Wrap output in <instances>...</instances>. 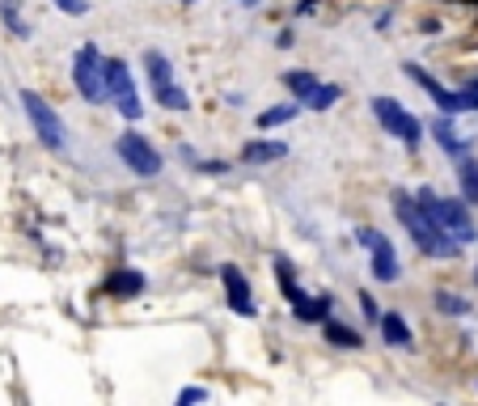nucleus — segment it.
<instances>
[{
    "label": "nucleus",
    "instance_id": "f257e3e1",
    "mask_svg": "<svg viewBox=\"0 0 478 406\" xmlns=\"http://www.w3.org/2000/svg\"><path fill=\"white\" fill-rule=\"evenodd\" d=\"M394 216H398V225L411 233V241L420 246V254L428 258H458L461 246L449 237L444 229H436V220L420 208V199L411 191H394Z\"/></svg>",
    "mask_w": 478,
    "mask_h": 406
},
{
    "label": "nucleus",
    "instance_id": "f03ea898",
    "mask_svg": "<svg viewBox=\"0 0 478 406\" xmlns=\"http://www.w3.org/2000/svg\"><path fill=\"white\" fill-rule=\"evenodd\" d=\"M415 199H420L423 212L436 220V229H444L458 246L478 241V225H474V216H470V203H466V199H444V195H436L432 187H420Z\"/></svg>",
    "mask_w": 478,
    "mask_h": 406
},
{
    "label": "nucleus",
    "instance_id": "7ed1b4c3",
    "mask_svg": "<svg viewBox=\"0 0 478 406\" xmlns=\"http://www.w3.org/2000/svg\"><path fill=\"white\" fill-rule=\"evenodd\" d=\"M102 89H106V102L127 123H135V119L144 115V102H140V89H135V77H132V68H127V59L102 56Z\"/></svg>",
    "mask_w": 478,
    "mask_h": 406
},
{
    "label": "nucleus",
    "instance_id": "20e7f679",
    "mask_svg": "<svg viewBox=\"0 0 478 406\" xmlns=\"http://www.w3.org/2000/svg\"><path fill=\"white\" fill-rule=\"evenodd\" d=\"M21 111H26V119H30V127H35L42 149H51V153H64L68 149V127H64L59 111L47 97H39L35 89H21Z\"/></svg>",
    "mask_w": 478,
    "mask_h": 406
},
{
    "label": "nucleus",
    "instance_id": "39448f33",
    "mask_svg": "<svg viewBox=\"0 0 478 406\" xmlns=\"http://www.w3.org/2000/svg\"><path fill=\"white\" fill-rule=\"evenodd\" d=\"M406 77L436 102L440 115H466V111H478V77L470 80V85H461V89H444L432 73H423L420 64H406Z\"/></svg>",
    "mask_w": 478,
    "mask_h": 406
},
{
    "label": "nucleus",
    "instance_id": "423d86ee",
    "mask_svg": "<svg viewBox=\"0 0 478 406\" xmlns=\"http://www.w3.org/2000/svg\"><path fill=\"white\" fill-rule=\"evenodd\" d=\"M373 115H377V123H382L385 135H394V140H402L406 149H420L423 140V123L406 106H402L398 97H373Z\"/></svg>",
    "mask_w": 478,
    "mask_h": 406
},
{
    "label": "nucleus",
    "instance_id": "0eeeda50",
    "mask_svg": "<svg viewBox=\"0 0 478 406\" xmlns=\"http://www.w3.org/2000/svg\"><path fill=\"white\" fill-rule=\"evenodd\" d=\"M144 73H149L153 97L166 111H191V97H187V89L173 80V64L161 56V51H144Z\"/></svg>",
    "mask_w": 478,
    "mask_h": 406
},
{
    "label": "nucleus",
    "instance_id": "6e6552de",
    "mask_svg": "<svg viewBox=\"0 0 478 406\" xmlns=\"http://www.w3.org/2000/svg\"><path fill=\"white\" fill-rule=\"evenodd\" d=\"M356 241L368 250V267H373V275H377V284H398L402 263H398L394 241H389L385 233H377V229H360L356 233Z\"/></svg>",
    "mask_w": 478,
    "mask_h": 406
},
{
    "label": "nucleus",
    "instance_id": "1a4fd4ad",
    "mask_svg": "<svg viewBox=\"0 0 478 406\" xmlns=\"http://www.w3.org/2000/svg\"><path fill=\"white\" fill-rule=\"evenodd\" d=\"M115 153H119V161H123L135 178H157V174H161V165H166L161 153H157V149L140 132H123V135H119Z\"/></svg>",
    "mask_w": 478,
    "mask_h": 406
},
{
    "label": "nucleus",
    "instance_id": "9d476101",
    "mask_svg": "<svg viewBox=\"0 0 478 406\" xmlns=\"http://www.w3.org/2000/svg\"><path fill=\"white\" fill-rule=\"evenodd\" d=\"M73 85H77V94L85 102H94V106L106 102V89H102V51H97L94 42H85L73 56Z\"/></svg>",
    "mask_w": 478,
    "mask_h": 406
},
{
    "label": "nucleus",
    "instance_id": "9b49d317",
    "mask_svg": "<svg viewBox=\"0 0 478 406\" xmlns=\"http://www.w3.org/2000/svg\"><path fill=\"white\" fill-rule=\"evenodd\" d=\"M284 301L292 305V318H297V322H326V318H330V305H335L326 292H313V296H309V292H301L297 284L284 288Z\"/></svg>",
    "mask_w": 478,
    "mask_h": 406
},
{
    "label": "nucleus",
    "instance_id": "f8f14e48",
    "mask_svg": "<svg viewBox=\"0 0 478 406\" xmlns=\"http://www.w3.org/2000/svg\"><path fill=\"white\" fill-rule=\"evenodd\" d=\"M220 280H225V296H229V310L242 313V318H254V292H250V280L242 275V271L233 267V263H225L220 267Z\"/></svg>",
    "mask_w": 478,
    "mask_h": 406
},
{
    "label": "nucleus",
    "instance_id": "ddd939ff",
    "mask_svg": "<svg viewBox=\"0 0 478 406\" xmlns=\"http://www.w3.org/2000/svg\"><path fill=\"white\" fill-rule=\"evenodd\" d=\"M428 132H432V140L440 144V153H444V157H453V161H458V157L470 153V140H466V135L453 127V115L432 119V127H428Z\"/></svg>",
    "mask_w": 478,
    "mask_h": 406
},
{
    "label": "nucleus",
    "instance_id": "4468645a",
    "mask_svg": "<svg viewBox=\"0 0 478 406\" xmlns=\"http://www.w3.org/2000/svg\"><path fill=\"white\" fill-rule=\"evenodd\" d=\"M284 153H288L284 140H250V144H242V165H271Z\"/></svg>",
    "mask_w": 478,
    "mask_h": 406
},
{
    "label": "nucleus",
    "instance_id": "2eb2a0df",
    "mask_svg": "<svg viewBox=\"0 0 478 406\" xmlns=\"http://www.w3.org/2000/svg\"><path fill=\"white\" fill-rule=\"evenodd\" d=\"M106 292H111V296H140V292H144V275L135 267H119L106 275Z\"/></svg>",
    "mask_w": 478,
    "mask_h": 406
},
{
    "label": "nucleus",
    "instance_id": "dca6fc26",
    "mask_svg": "<svg viewBox=\"0 0 478 406\" xmlns=\"http://www.w3.org/2000/svg\"><path fill=\"white\" fill-rule=\"evenodd\" d=\"M377 322H382V339L389 348H411V343H415V334H411V326H406L402 313H382Z\"/></svg>",
    "mask_w": 478,
    "mask_h": 406
},
{
    "label": "nucleus",
    "instance_id": "f3484780",
    "mask_svg": "<svg viewBox=\"0 0 478 406\" xmlns=\"http://www.w3.org/2000/svg\"><path fill=\"white\" fill-rule=\"evenodd\" d=\"M0 21L13 39H30V21L21 13V0H0Z\"/></svg>",
    "mask_w": 478,
    "mask_h": 406
},
{
    "label": "nucleus",
    "instance_id": "a211bd4d",
    "mask_svg": "<svg viewBox=\"0 0 478 406\" xmlns=\"http://www.w3.org/2000/svg\"><path fill=\"white\" fill-rule=\"evenodd\" d=\"M458 182H461V199L474 208L478 203V161L470 153L458 157Z\"/></svg>",
    "mask_w": 478,
    "mask_h": 406
},
{
    "label": "nucleus",
    "instance_id": "6ab92c4d",
    "mask_svg": "<svg viewBox=\"0 0 478 406\" xmlns=\"http://www.w3.org/2000/svg\"><path fill=\"white\" fill-rule=\"evenodd\" d=\"M322 330H326V343H330V348H347V351L364 348V339L351 326H343V322H330V318H326Z\"/></svg>",
    "mask_w": 478,
    "mask_h": 406
},
{
    "label": "nucleus",
    "instance_id": "aec40b11",
    "mask_svg": "<svg viewBox=\"0 0 478 406\" xmlns=\"http://www.w3.org/2000/svg\"><path fill=\"white\" fill-rule=\"evenodd\" d=\"M301 115V102H284V106H267L263 115H258V127L263 132H271V127H284V123H292V119Z\"/></svg>",
    "mask_w": 478,
    "mask_h": 406
},
{
    "label": "nucleus",
    "instance_id": "412c9836",
    "mask_svg": "<svg viewBox=\"0 0 478 406\" xmlns=\"http://www.w3.org/2000/svg\"><path fill=\"white\" fill-rule=\"evenodd\" d=\"M339 97H343V89H339V85H322V80H318V85L309 89V97L301 102V106H305V111H330V106H335Z\"/></svg>",
    "mask_w": 478,
    "mask_h": 406
},
{
    "label": "nucleus",
    "instance_id": "4be33fe9",
    "mask_svg": "<svg viewBox=\"0 0 478 406\" xmlns=\"http://www.w3.org/2000/svg\"><path fill=\"white\" fill-rule=\"evenodd\" d=\"M313 85H318V73H309V68H292V73H284V89L297 97V102H305Z\"/></svg>",
    "mask_w": 478,
    "mask_h": 406
},
{
    "label": "nucleus",
    "instance_id": "5701e85b",
    "mask_svg": "<svg viewBox=\"0 0 478 406\" xmlns=\"http://www.w3.org/2000/svg\"><path fill=\"white\" fill-rule=\"evenodd\" d=\"M436 310L449 313V318H466V313H470V301H466V296H458V292H444V288H440L436 292Z\"/></svg>",
    "mask_w": 478,
    "mask_h": 406
},
{
    "label": "nucleus",
    "instance_id": "b1692460",
    "mask_svg": "<svg viewBox=\"0 0 478 406\" xmlns=\"http://www.w3.org/2000/svg\"><path fill=\"white\" fill-rule=\"evenodd\" d=\"M59 13H68V18H85L89 13V0H51Z\"/></svg>",
    "mask_w": 478,
    "mask_h": 406
},
{
    "label": "nucleus",
    "instance_id": "393cba45",
    "mask_svg": "<svg viewBox=\"0 0 478 406\" xmlns=\"http://www.w3.org/2000/svg\"><path fill=\"white\" fill-rule=\"evenodd\" d=\"M199 174H212V178H220V174H229V161H199Z\"/></svg>",
    "mask_w": 478,
    "mask_h": 406
},
{
    "label": "nucleus",
    "instance_id": "a878e982",
    "mask_svg": "<svg viewBox=\"0 0 478 406\" xmlns=\"http://www.w3.org/2000/svg\"><path fill=\"white\" fill-rule=\"evenodd\" d=\"M208 398H212L208 389H182V394H178V402H182V406H191V402H208Z\"/></svg>",
    "mask_w": 478,
    "mask_h": 406
},
{
    "label": "nucleus",
    "instance_id": "bb28decb",
    "mask_svg": "<svg viewBox=\"0 0 478 406\" xmlns=\"http://www.w3.org/2000/svg\"><path fill=\"white\" fill-rule=\"evenodd\" d=\"M360 310H364V318H368V322H377V301H373L368 292H360Z\"/></svg>",
    "mask_w": 478,
    "mask_h": 406
},
{
    "label": "nucleus",
    "instance_id": "cd10ccee",
    "mask_svg": "<svg viewBox=\"0 0 478 406\" xmlns=\"http://www.w3.org/2000/svg\"><path fill=\"white\" fill-rule=\"evenodd\" d=\"M313 4H318V0H297V13H309Z\"/></svg>",
    "mask_w": 478,
    "mask_h": 406
},
{
    "label": "nucleus",
    "instance_id": "c85d7f7f",
    "mask_svg": "<svg viewBox=\"0 0 478 406\" xmlns=\"http://www.w3.org/2000/svg\"><path fill=\"white\" fill-rule=\"evenodd\" d=\"M242 4H258V0H242Z\"/></svg>",
    "mask_w": 478,
    "mask_h": 406
},
{
    "label": "nucleus",
    "instance_id": "c756f323",
    "mask_svg": "<svg viewBox=\"0 0 478 406\" xmlns=\"http://www.w3.org/2000/svg\"><path fill=\"white\" fill-rule=\"evenodd\" d=\"M461 4H478V0H461Z\"/></svg>",
    "mask_w": 478,
    "mask_h": 406
},
{
    "label": "nucleus",
    "instance_id": "7c9ffc66",
    "mask_svg": "<svg viewBox=\"0 0 478 406\" xmlns=\"http://www.w3.org/2000/svg\"><path fill=\"white\" fill-rule=\"evenodd\" d=\"M178 4H195V0H178Z\"/></svg>",
    "mask_w": 478,
    "mask_h": 406
},
{
    "label": "nucleus",
    "instance_id": "2f4dec72",
    "mask_svg": "<svg viewBox=\"0 0 478 406\" xmlns=\"http://www.w3.org/2000/svg\"><path fill=\"white\" fill-rule=\"evenodd\" d=\"M474 284H478V271H474Z\"/></svg>",
    "mask_w": 478,
    "mask_h": 406
}]
</instances>
